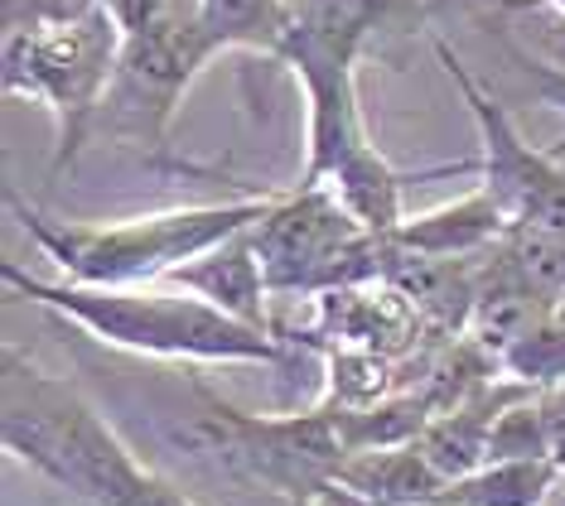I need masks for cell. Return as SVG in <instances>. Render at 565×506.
<instances>
[{
  "label": "cell",
  "mask_w": 565,
  "mask_h": 506,
  "mask_svg": "<svg viewBox=\"0 0 565 506\" xmlns=\"http://www.w3.org/2000/svg\"><path fill=\"white\" fill-rule=\"evenodd\" d=\"M121 39V24L97 0H30V15L6 24V87L58 111V164L83 150Z\"/></svg>",
  "instance_id": "4"
},
{
  "label": "cell",
  "mask_w": 565,
  "mask_h": 506,
  "mask_svg": "<svg viewBox=\"0 0 565 506\" xmlns=\"http://www.w3.org/2000/svg\"><path fill=\"white\" fill-rule=\"evenodd\" d=\"M170 290H184V294H199V300H209L213 309H223V314H233L242 323H252V329H271V319H266V270L256 261L252 251V237L242 232V237L213 246L209 256H199V261L179 266L170 276Z\"/></svg>",
  "instance_id": "11"
},
{
  "label": "cell",
  "mask_w": 565,
  "mask_h": 506,
  "mask_svg": "<svg viewBox=\"0 0 565 506\" xmlns=\"http://www.w3.org/2000/svg\"><path fill=\"white\" fill-rule=\"evenodd\" d=\"M542 415H546V430H551V459H556L561 473H565V381L542 391Z\"/></svg>",
  "instance_id": "19"
},
{
  "label": "cell",
  "mask_w": 565,
  "mask_h": 506,
  "mask_svg": "<svg viewBox=\"0 0 565 506\" xmlns=\"http://www.w3.org/2000/svg\"><path fill=\"white\" fill-rule=\"evenodd\" d=\"M358 506H367V502H358ZM402 506H440V502H402Z\"/></svg>",
  "instance_id": "20"
},
{
  "label": "cell",
  "mask_w": 565,
  "mask_h": 506,
  "mask_svg": "<svg viewBox=\"0 0 565 506\" xmlns=\"http://www.w3.org/2000/svg\"><path fill=\"white\" fill-rule=\"evenodd\" d=\"M333 492L367 506H402V502H440L445 477L426 463L416 444L406 449H372L349 453L333 473Z\"/></svg>",
  "instance_id": "12"
},
{
  "label": "cell",
  "mask_w": 565,
  "mask_h": 506,
  "mask_svg": "<svg viewBox=\"0 0 565 506\" xmlns=\"http://www.w3.org/2000/svg\"><path fill=\"white\" fill-rule=\"evenodd\" d=\"M503 372H512V381L532 386V391L561 386L565 381V319L556 314L536 333H526L522 343H512L503 353Z\"/></svg>",
  "instance_id": "16"
},
{
  "label": "cell",
  "mask_w": 565,
  "mask_h": 506,
  "mask_svg": "<svg viewBox=\"0 0 565 506\" xmlns=\"http://www.w3.org/2000/svg\"><path fill=\"white\" fill-rule=\"evenodd\" d=\"M0 280L54 314L83 323L93 337L126 353L150 357H189V362H276L280 337L252 329L223 309H213L199 294L184 290H111V284H49L40 276H24L20 266H0Z\"/></svg>",
  "instance_id": "2"
},
{
  "label": "cell",
  "mask_w": 565,
  "mask_h": 506,
  "mask_svg": "<svg viewBox=\"0 0 565 506\" xmlns=\"http://www.w3.org/2000/svg\"><path fill=\"white\" fill-rule=\"evenodd\" d=\"M121 506H194V502H189L174 483H164L160 473H150V469H146V477H140V483L126 492V502H121Z\"/></svg>",
  "instance_id": "18"
},
{
  "label": "cell",
  "mask_w": 565,
  "mask_h": 506,
  "mask_svg": "<svg viewBox=\"0 0 565 506\" xmlns=\"http://www.w3.org/2000/svg\"><path fill=\"white\" fill-rule=\"evenodd\" d=\"M209 415L194 430L217 459H227L237 473L256 477V483L286 492V497L315 506L333 492V473L349 459L339 434V415L319 406L310 415H247L213 391H199Z\"/></svg>",
  "instance_id": "5"
},
{
  "label": "cell",
  "mask_w": 565,
  "mask_h": 506,
  "mask_svg": "<svg viewBox=\"0 0 565 506\" xmlns=\"http://www.w3.org/2000/svg\"><path fill=\"white\" fill-rule=\"evenodd\" d=\"M396 372V357L382 353H363V347H329V400L324 406L339 410H367L377 400H387L402 391V376Z\"/></svg>",
  "instance_id": "15"
},
{
  "label": "cell",
  "mask_w": 565,
  "mask_h": 506,
  "mask_svg": "<svg viewBox=\"0 0 565 506\" xmlns=\"http://www.w3.org/2000/svg\"><path fill=\"white\" fill-rule=\"evenodd\" d=\"M512 217L503 213V203L488 189H473L469 198L430 207V213L406 217L402 227L392 232V241L411 256H435V261H473V256H488L498 241L508 237Z\"/></svg>",
  "instance_id": "10"
},
{
  "label": "cell",
  "mask_w": 565,
  "mask_h": 506,
  "mask_svg": "<svg viewBox=\"0 0 565 506\" xmlns=\"http://www.w3.org/2000/svg\"><path fill=\"white\" fill-rule=\"evenodd\" d=\"M556 477H561L556 459L483 463L479 473L445 483L440 506H542V497L551 492Z\"/></svg>",
  "instance_id": "13"
},
{
  "label": "cell",
  "mask_w": 565,
  "mask_h": 506,
  "mask_svg": "<svg viewBox=\"0 0 565 506\" xmlns=\"http://www.w3.org/2000/svg\"><path fill=\"white\" fill-rule=\"evenodd\" d=\"M217 49L209 44L199 15H170L146 34H126L111 83L102 93L93 126L87 136H111L131 150H160L170 116L184 97V87L194 83V73L203 68V58H213Z\"/></svg>",
  "instance_id": "6"
},
{
  "label": "cell",
  "mask_w": 565,
  "mask_h": 506,
  "mask_svg": "<svg viewBox=\"0 0 565 506\" xmlns=\"http://www.w3.org/2000/svg\"><path fill=\"white\" fill-rule=\"evenodd\" d=\"M247 237L271 294H329L343 251L367 232L329 189L295 184Z\"/></svg>",
  "instance_id": "7"
},
{
  "label": "cell",
  "mask_w": 565,
  "mask_h": 506,
  "mask_svg": "<svg viewBox=\"0 0 565 506\" xmlns=\"http://www.w3.org/2000/svg\"><path fill=\"white\" fill-rule=\"evenodd\" d=\"M194 15L213 49L276 54L280 30H286V0H199Z\"/></svg>",
  "instance_id": "14"
},
{
  "label": "cell",
  "mask_w": 565,
  "mask_h": 506,
  "mask_svg": "<svg viewBox=\"0 0 565 506\" xmlns=\"http://www.w3.org/2000/svg\"><path fill=\"white\" fill-rule=\"evenodd\" d=\"M435 54L449 68V77L465 93L473 121H479V140H483V189L503 203V213L522 227H542L551 237H565V169L542 154L536 146H526L522 131L508 121V111L483 93L469 77V68L449 54L445 44H435Z\"/></svg>",
  "instance_id": "8"
},
{
  "label": "cell",
  "mask_w": 565,
  "mask_h": 506,
  "mask_svg": "<svg viewBox=\"0 0 565 506\" xmlns=\"http://www.w3.org/2000/svg\"><path fill=\"white\" fill-rule=\"evenodd\" d=\"M276 198L280 193H256V198L242 203L170 207V213L87 227V223H54L40 207L24 203L15 189H6V207L15 213L20 232L68 276V284H111V290L170 280L179 266L199 261L213 246L252 232L276 207Z\"/></svg>",
  "instance_id": "1"
},
{
  "label": "cell",
  "mask_w": 565,
  "mask_h": 506,
  "mask_svg": "<svg viewBox=\"0 0 565 506\" xmlns=\"http://www.w3.org/2000/svg\"><path fill=\"white\" fill-rule=\"evenodd\" d=\"M319 319H324L329 337H339V347H363V353L382 357H402L426 329L420 309L387 280L319 294Z\"/></svg>",
  "instance_id": "9"
},
{
  "label": "cell",
  "mask_w": 565,
  "mask_h": 506,
  "mask_svg": "<svg viewBox=\"0 0 565 506\" xmlns=\"http://www.w3.org/2000/svg\"><path fill=\"white\" fill-rule=\"evenodd\" d=\"M522 459H551V430L542 415V391H532L518 406H508L488 439V463H522Z\"/></svg>",
  "instance_id": "17"
},
{
  "label": "cell",
  "mask_w": 565,
  "mask_h": 506,
  "mask_svg": "<svg viewBox=\"0 0 565 506\" xmlns=\"http://www.w3.org/2000/svg\"><path fill=\"white\" fill-rule=\"evenodd\" d=\"M0 439L20 463L78 492L93 506H121L146 463L111 434V424L73 391L68 381L40 372L30 357L6 347V415Z\"/></svg>",
  "instance_id": "3"
}]
</instances>
